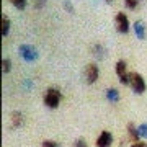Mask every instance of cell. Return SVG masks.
<instances>
[{
	"instance_id": "obj_14",
	"label": "cell",
	"mask_w": 147,
	"mask_h": 147,
	"mask_svg": "<svg viewBox=\"0 0 147 147\" xmlns=\"http://www.w3.org/2000/svg\"><path fill=\"white\" fill-rule=\"evenodd\" d=\"M142 2H144V0H124V5H126L129 10H136Z\"/></svg>"
},
{
	"instance_id": "obj_15",
	"label": "cell",
	"mask_w": 147,
	"mask_h": 147,
	"mask_svg": "<svg viewBox=\"0 0 147 147\" xmlns=\"http://www.w3.org/2000/svg\"><path fill=\"white\" fill-rule=\"evenodd\" d=\"M137 131H139V136L141 139H147V123H142L137 126Z\"/></svg>"
},
{
	"instance_id": "obj_24",
	"label": "cell",
	"mask_w": 147,
	"mask_h": 147,
	"mask_svg": "<svg viewBox=\"0 0 147 147\" xmlns=\"http://www.w3.org/2000/svg\"><path fill=\"white\" fill-rule=\"evenodd\" d=\"M144 147H147V144H146V142H144Z\"/></svg>"
},
{
	"instance_id": "obj_12",
	"label": "cell",
	"mask_w": 147,
	"mask_h": 147,
	"mask_svg": "<svg viewBox=\"0 0 147 147\" xmlns=\"http://www.w3.org/2000/svg\"><path fill=\"white\" fill-rule=\"evenodd\" d=\"M106 100L111 103H118L119 101V92L116 88H108L106 90Z\"/></svg>"
},
{
	"instance_id": "obj_23",
	"label": "cell",
	"mask_w": 147,
	"mask_h": 147,
	"mask_svg": "<svg viewBox=\"0 0 147 147\" xmlns=\"http://www.w3.org/2000/svg\"><path fill=\"white\" fill-rule=\"evenodd\" d=\"M106 3H113V0H105Z\"/></svg>"
},
{
	"instance_id": "obj_11",
	"label": "cell",
	"mask_w": 147,
	"mask_h": 147,
	"mask_svg": "<svg viewBox=\"0 0 147 147\" xmlns=\"http://www.w3.org/2000/svg\"><path fill=\"white\" fill-rule=\"evenodd\" d=\"M127 64L124 62V61H118V62H116V75H118V77H124V75H127Z\"/></svg>"
},
{
	"instance_id": "obj_6",
	"label": "cell",
	"mask_w": 147,
	"mask_h": 147,
	"mask_svg": "<svg viewBox=\"0 0 147 147\" xmlns=\"http://www.w3.org/2000/svg\"><path fill=\"white\" fill-rule=\"evenodd\" d=\"M113 144V134L110 131H101L100 136L96 137V147H111Z\"/></svg>"
},
{
	"instance_id": "obj_21",
	"label": "cell",
	"mask_w": 147,
	"mask_h": 147,
	"mask_svg": "<svg viewBox=\"0 0 147 147\" xmlns=\"http://www.w3.org/2000/svg\"><path fill=\"white\" fill-rule=\"evenodd\" d=\"M64 7H65V10H67L69 13H72V11H74V7L70 5V3H69V2H65V3H64Z\"/></svg>"
},
{
	"instance_id": "obj_22",
	"label": "cell",
	"mask_w": 147,
	"mask_h": 147,
	"mask_svg": "<svg viewBox=\"0 0 147 147\" xmlns=\"http://www.w3.org/2000/svg\"><path fill=\"white\" fill-rule=\"evenodd\" d=\"M131 147H144V142H141V141H139V142H134Z\"/></svg>"
},
{
	"instance_id": "obj_3",
	"label": "cell",
	"mask_w": 147,
	"mask_h": 147,
	"mask_svg": "<svg viewBox=\"0 0 147 147\" xmlns=\"http://www.w3.org/2000/svg\"><path fill=\"white\" fill-rule=\"evenodd\" d=\"M115 26H116V31L118 33H123V34H126L129 31V18L126 16V13H123V11H118L115 16Z\"/></svg>"
},
{
	"instance_id": "obj_2",
	"label": "cell",
	"mask_w": 147,
	"mask_h": 147,
	"mask_svg": "<svg viewBox=\"0 0 147 147\" xmlns=\"http://www.w3.org/2000/svg\"><path fill=\"white\" fill-rule=\"evenodd\" d=\"M129 87H131L132 92L137 93V95H142L147 88L144 77H142L141 74H137V72H129Z\"/></svg>"
},
{
	"instance_id": "obj_16",
	"label": "cell",
	"mask_w": 147,
	"mask_h": 147,
	"mask_svg": "<svg viewBox=\"0 0 147 147\" xmlns=\"http://www.w3.org/2000/svg\"><path fill=\"white\" fill-rule=\"evenodd\" d=\"M10 70H11V61L10 59H3V61H2V72L8 74Z\"/></svg>"
},
{
	"instance_id": "obj_10",
	"label": "cell",
	"mask_w": 147,
	"mask_h": 147,
	"mask_svg": "<svg viewBox=\"0 0 147 147\" xmlns=\"http://www.w3.org/2000/svg\"><path fill=\"white\" fill-rule=\"evenodd\" d=\"M10 26H11L10 18L3 13V15H2V36H3V38L8 36V33H10Z\"/></svg>"
},
{
	"instance_id": "obj_18",
	"label": "cell",
	"mask_w": 147,
	"mask_h": 147,
	"mask_svg": "<svg viewBox=\"0 0 147 147\" xmlns=\"http://www.w3.org/2000/svg\"><path fill=\"white\" fill-rule=\"evenodd\" d=\"M41 147H62V146L57 144V142H54V141H44L41 144Z\"/></svg>"
},
{
	"instance_id": "obj_5",
	"label": "cell",
	"mask_w": 147,
	"mask_h": 147,
	"mask_svg": "<svg viewBox=\"0 0 147 147\" xmlns=\"http://www.w3.org/2000/svg\"><path fill=\"white\" fill-rule=\"evenodd\" d=\"M84 75H85V80H87V84H95L96 80H98V77H100V69H98V65L96 64H88L87 67H85L84 70Z\"/></svg>"
},
{
	"instance_id": "obj_4",
	"label": "cell",
	"mask_w": 147,
	"mask_h": 147,
	"mask_svg": "<svg viewBox=\"0 0 147 147\" xmlns=\"http://www.w3.org/2000/svg\"><path fill=\"white\" fill-rule=\"evenodd\" d=\"M18 53H20V56L23 57V61H26V62H33V61L38 59L36 47L31 46V44H21V46L18 47Z\"/></svg>"
},
{
	"instance_id": "obj_1",
	"label": "cell",
	"mask_w": 147,
	"mask_h": 147,
	"mask_svg": "<svg viewBox=\"0 0 147 147\" xmlns=\"http://www.w3.org/2000/svg\"><path fill=\"white\" fill-rule=\"evenodd\" d=\"M61 100H62V93H61V90L59 88H54V87L47 88L46 93H44V96H42L44 105H46L47 108H51V110L57 108L59 103H61Z\"/></svg>"
},
{
	"instance_id": "obj_7",
	"label": "cell",
	"mask_w": 147,
	"mask_h": 147,
	"mask_svg": "<svg viewBox=\"0 0 147 147\" xmlns=\"http://www.w3.org/2000/svg\"><path fill=\"white\" fill-rule=\"evenodd\" d=\"M10 121H11V124H10L11 129H18L23 124V115H21L20 111H13L10 115Z\"/></svg>"
},
{
	"instance_id": "obj_19",
	"label": "cell",
	"mask_w": 147,
	"mask_h": 147,
	"mask_svg": "<svg viewBox=\"0 0 147 147\" xmlns=\"http://www.w3.org/2000/svg\"><path fill=\"white\" fill-rule=\"evenodd\" d=\"M42 7H46V0H34V8L41 10Z\"/></svg>"
},
{
	"instance_id": "obj_17",
	"label": "cell",
	"mask_w": 147,
	"mask_h": 147,
	"mask_svg": "<svg viewBox=\"0 0 147 147\" xmlns=\"http://www.w3.org/2000/svg\"><path fill=\"white\" fill-rule=\"evenodd\" d=\"M105 49H103V46L101 44H95L93 46V56H96V57H103L105 56Z\"/></svg>"
},
{
	"instance_id": "obj_13",
	"label": "cell",
	"mask_w": 147,
	"mask_h": 147,
	"mask_svg": "<svg viewBox=\"0 0 147 147\" xmlns=\"http://www.w3.org/2000/svg\"><path fill=\"white\" fill-rule=\"evenodd\" d=\"M10 3L15 7L16 10H25L28 5V0H10Z\"/></svg>"
},
{
	"instance_id": "obj_9",
	"label": "cell",
	"mask_w": 147,
	"mask_h": 147,
	"mask_svg": "<svg viewBox=\"0 0 147 147\" xmlns=\"http://www.w3.org/2000/svg\"><path fill=\"white\" fill-rule=\"evenodd\" d=\"M127 134H129V137H131L132 142H139L141 141V136H139L137 126L134 124V123H129V124H127Z\"/></svg>"
},
{
	"instance_id": "obj_8",
	"label": "cell",
	"mask_w": 147,
	"mask_h": 147,
	"mask_svg": "<svg viewBox=\"0 0 147 147\" xmlns=\"http://www.w3.org/2000/svg\"><path fill=\"white\" fill-rule=\"evenodd\" d=\"M134 31H136L137 39H146V25L142 20H137L134 23Z\"/></svg>"
},
{
	"instance_id": "obj_20",
	"label": "cell",
	"mask_w": 147,
	"mask_h": 147,
	"mask_svg": "<svg viewBox=\"0 0 147 147\" xmlns=\"http://www.w3.org/2000/svg\"><path fill=\"white\" fill-rule=\"evenodd\" d=\"M74 147H88V144L84 139H77V141L74 142Z\"/></svg>"
}]
</instances>
